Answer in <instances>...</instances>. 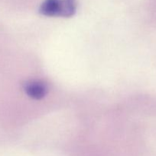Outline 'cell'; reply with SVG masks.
Instances as JSON below:
<instances>
[{
  "label": "cell",
  "mask_w": 156,
  "mask_h": 156,
  "mask_svg": "<svg viewBox=\"0 0 156 156\" xmlns=\"http://www.w3.org/2000/svg\"><path fill=\"white\" fill-rule=\"evenodd\" d=\"M76 0H44L40 7V13L48 17H71L76 12Z\"/></svg>",
  "instance_id": "cell-1"
},
{
  "label": "cell",
  "mask_w": 156,
  "mask_h": 156,
  "mask_svg": "<svg viewBox=\"0 0 156 156\" xmlns=\"http://www.w3.org/2000/svg\"><path fill=\"white\" fill-rule=\"evenodd\" d=\"M24 89L30 98L36 100L43 98L47 93V86L41 80H29L24 84Z\"/></svg>",
  "instance_id": "cell-2"
}]
</instances>
